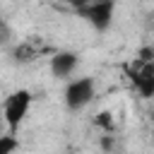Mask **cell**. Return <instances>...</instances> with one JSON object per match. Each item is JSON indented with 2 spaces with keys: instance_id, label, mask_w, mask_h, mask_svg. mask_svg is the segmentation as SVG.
Listing matches in <instances>:
<instances>
[{
  "instance_id": "6da1fadb",
  "label": "cell",
  "mask_w": 154,
  "mask_h": 154,
  "mask_svg": "<svg viewBox=\"0 0 154 154\" xmlns=\"http://www.w3.org/2000/svg\"><path fill=\"white\" fill-rule=\"evenodd\" d=\"M29 106H31V91H26V89H17V91H12V94L5 99L2 120H5V125L10 128V132L17 135V128L22 125V120H24L26 113H29Z\"/></svg>"
},
{
  "instance_id": "7a4b0ae2",
  "label": "cell",
  "mask_w": 154,
  "mask_h": 154,
  "mask_svg": "<svg viewBox=\"0 0 154 154\" xmlns=\"http://www.w3.org/2000/svg\"><path fill=\"white\" fill-rule=\"evenodd\" d=\"M113 12H116V0H94L89 5L77 7V14L84 17L96 31H106L113 22Z\"/></svg>"
},
{
  "instance_id": "3957f363",
  "label": "cell",
  "mask_w": 154,
  "mask_h": 154,
  "mask_svg": "<svg viewBox=\"0 0 154 154\" xmlns=\"http://www.w3.org/2000/svg\"><path fill=\"white\" fill-rule=\"evenodd\" d=\"M94 99V79L91 77H77L65 89V106L70 111H82Z\"/></svg>"
},
{
  "instance_id": "277c9868",
  "label": "cell",
  "mask_w": 154,
  "mask_h": 154,
  "mask_svg": "<svg viewBox=\"0 0 154 154\" xmlns=\"http://www.w3.org/2000/svg\"><path fill=\"white\" fill-rule=\"evenodd\" d=\"M130 82L135 84L142 99H152L154 96V63L137 60L130 70Z\"/></svg>"
},
{
  "instance_id": "5b68a950",
  "label": "cell",
  "mask_w": 154,
  "mask_h": 154,
  "mask_svg": "<svg viewBox=\"0 0 154 154\" xmlns=\"http://www.w3.org/2000/svg\"><path fill=\"white\" fill-rule=\"evenodd\" d=\"M77 67V55L70 53V51H63V53H55L51 58V72L55 77H67L72 75V70Z\"/></svg>"
},
{
  "instance_id": "8992f818",
  "label": "cell",
  "mask_w": 154,
  "mask_h": 154,
  "mask_svg": "<svg viewBox=\"0 0 154 154\" xmlns=\"http://www.w3.org/2000/svg\"><path fill=\"white\" fill-rule=\"evenodd\" d=\"M19 147V140L14 132H2L0 135V154H14Z\"/></svg>"
},
{
  "instance_id": "52a82bcc",
  "label": "cell",
  "mask_w": 154,
  "mask_h": 154,
  "mask_svg": "<svg viewBox=\"0 0 154 154\" xmlns=\"http://www.w3.org/2000/svg\"><path fill=\"white\" fill-rule=\"evenodd\" d=\"M94 125H96V128H101V130H106V132H113V130H116V125H113V118H111V113H108V111H101V113H96V118H94Z\"/></svg>"
},
{
  "instance_id": "ba28073f",
  "label": "cell",
  "mask_w": 154,
  "mask_h": 154,
  "mask_svg": "<svg viewBox=\"0 0 154 154\" xmlns=\"http://www.w3.org/2000/svg\"><path fill=\"white\" fill-rule=\"evenodd\" d=\"M99 144H101V149L103 152H113V147H116V135H101V140H99Z\"/></svg>"
},
{
  "instance_id": "9c48e42d",
  "label": "cell",
  "mask_w": 154,
  "mask_h": 154,
  "mask_svg": "<svg viewBox=\"0 0 154 154\" xmlns=\"http://www.w3.org/2000/svg\"><path fill=\"white\" fill-rule=\"evenodd\" d=\"M137 60H142V63H152V60H154V48L144 46V48L140 51V58H137Z\"/></svg>"
},
{
  "instance_id": "30bf717a",
  "label": "cell",
  "mask_w": 154,
  "mask_h": 154,
  "mask_svg": "<svg viewBox=\"0 0 154 154\" xmlns=\"http://www.w3.org/2000/svg\"><path fill=\"white\" fill-rule=\"evenodd\" d=\"M65 2H70V5L77 10V7H82V5H89V2H94V0H65Z\"/></svg>"
},
{
  "instance_id": "8fae6325",
  "label": "cell",
  "mask_w": 154,
  "mask_h": 154,
  "mask_svg": "<svg viewBox=\"0 0 154 154\" xmlns=\"http://www.w3.org/2000/svg\"><path fill=\"white\" fill-rule=\"evenodd\" d=\"M2 123H5V120H2V113H0V135H2Z\"/></svg>"
},
{
  "instance_id": "7c38bea8",
  "label": "cell",
  "mask_w": 154,
  "mask_h": 154,
  "mask_svg": "<svg viewBox=\"0 0 154 154\" xmlns=\"http://www.w3.org/2000/svg\"><path fill=\"white\" fill-rule=\"evenodd\" d=\"M152 125H154V113H152Z\"/></svg>"
}]
</instances>
